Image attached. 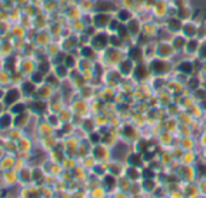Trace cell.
I'll return each instance as SVG.
<instances>
[{
  "label": "cell",
  "mask_w": 206,
  "mask_h": 198,
  "mask_svg": "<svg viewBox=\"0 0 206 198\" xmlns=\"http://www.w3.org/2000/svg\"><path fill=\"white\" fill-rule=\"evenodd\" d=\"M18 99V91L17 90H11L6 93V98H5V101L7 104H11Z\"/></svg>",
  "instance_id": "cell-1"
},
{
  "label": "cell",
  "mask_w": 206,
  "mask_h": 198,
  "mask_svg": "<svg viewBox=\"0 0 206 198\" xmlns=\"http://www.w3.org/2000/svg\"><path fill=\"white\" fill-rule=\"evenodd\" d=\"M107 19H108V17H107V16H102V15H99V16H97V17H96V21H97V23L99 25L104 24V22L107 21Z\"/></svg>",
  "instance_id": "cell-2"
},
{
  "label": "cell",
  "mask_w": 206,
  "mask_h": 198,
  "mask_svg": "<svg viewBox=\"0 0 206 198\" xmlns=\"http://www.w3.org/2000/svg\"><path fill=\"white\" fill-rule=\"evenodd\" d=\"M136 75L138 77H144V75H146V69H144L143 66H140V68H137V70H136Z\"/></svg>",
  "instance_id": "cell-3"
},
{
  "label": "cell",
  "mask_w": 206,
  "mask_h": 198,
  "mask_svg": "<svg viewBox=\"0 0 206 198\" xmlns=\"http://www.w3.org/2000/svg\"><path fill=\"white\" fill-rule=\"evenodd\" d=\"M12 110H14V112H16V114H22L23 110H24V106L22 104H17V105H15Z\"/></svg>",
  "instance_id": "cell-4"
},
{
  "label": "cell",
  "mask_w": 206,
  "mask_h": 198,
  "mask_svg": "<svg viewBox=\"0 0 206 198\" xmlns=\"http://www.w3.org/2000/svg\"><path fill=\"white\" fill-rule=\"evenodd\" d=\"M153 68H154V70H155V71L160 73L161 70L164 69V65H163V64H161L160 62H155V63L153 64Z\"/></svg>",
  "instance_id": "cell-5"
},
{
  "label": "cell",
  "mask_w": 206,
  "mask_h": 198,
  "mask_svg": "<svg viewBox=\"0 0 206 198\" xmlns=\"http://www.w3.org/2000/svg\"><path fill=\"white\" fill-rule=\"evenodd\" d=\"M181 69L183 70V71H185V73H189V71L192 70V65H190V63H184V64H182Z\"/></svg>",
  "instance_id": "cell-6"
},
{
  "label": "cell",
  "mask_w": 206,
  "mask_h": 198,
  "mask_svg": "<svg viewBox=\"0 0 206 198\" xmlns=\"http://www.w3.org/2000/svg\"><path fill=\"white\" fill-rule=\"evenodd\" d=\"M131 57H132L133 59L140 58V50H137V49L132 50V51H131Z\"/></svg>",
  "instance_id": "cell-7"
},
{
  "label": "cell",
  "mask_w": 206,
  "mask_h": 198,
  "mask_svg": "<svg viewBox=\"0 0 206 198\" xmlns=\"http://www.w3.org/2000/svg\"><path fill=\"white\" fill-rule=\"evenodd\" d=\"M129 17H130L129 12H126V11H121V12H120V18H121V19H126V18H129Z\"/></svg>",
  "instance_id": "cell-8"
},
{
  "label": "cell",
  "mask_w": 206,
  "mask_h": 198,
  "mask_svg": "<svg viewBox=\"0 0 206 198\" xmlns=\"http://www.w3.org/2000/svg\"><path fill=\"white\" fill-rule=\"evenodd\" d=\"M140 158H138V156H131V162H132V163H140Z\"/></svg>",
  "instance_id": "cell-9"
},
{
  "label": "cell",
  "mask_w": 206,
  "mask_h": 198,
  "mask_svg": "<svg viewBox=\"0 0 206 198\" xmlns=\"http://www.w3.org/2000/svg\"><path fill=\"white\" fill-rule=\"evenodd\" d=\"M107 184H109V185H113L114 184V180H113V177H107Z\"/></svg>",
  "instance_id": "cell-10"
},
{
  "label": "cell",
  "mask_w": 206,
  "mask_h": 198,
  "mask_svg": "<svg viewBox=\"0 0 206 198\" xmlns=\"http://www.w3.org/2000/svg\"><path fill=\"white\" fill-rule=\"evenodd\" d=\"M67 65H69V66H72L73 65V58H67Z\"/></svg>",
  "instance_id": "cell-11"
},
{
  "label": "cell",
  "mask_w": 206,
  "mask_h": 198,
  "mask_svg": "<svg viewBox=\"0 0 206 198\" xmlns=\"http://www.w3.org/2000/svg\"><path fill=\"white\" fill-rule=\"evenodd\" d=\"M200 172L206 174V167H200Z\"/></svg>",
  "instance_id": "cell-12"
},
{
  "label": "cell",
  "mask_w": 206,
  "mask_h": 198,
  "mask_svg": "<svg viewBox=\"0 0 206 198\" xmlns=\"http://www.w3.org/2000/svg\"><path fill=\"white\" fill-rule=\"evenodd\" d=\"M97 140H98L97 135H92V141H97Z\"/></svg>",
  "instance_id": "cell-13"
},
{
  "label": "cell",
  "mask_w": 206,
  "mask_h": 198,
  "mask_svg": "<svg viewBox=\"0 0 206 198\" xmlns=\"http://www.w3.org/2000/svg\"><path fill=\"white\" fill-rule=\"evenodd\" d=\"M144 175H146V176H152V173H150V172H146V173H144Z\"/></svg>",
  "instance_id": "cell-14"
},
{
  "label": "cell",
  "mask_w": 206,
  "mask_h": 198,
  "mask_svg": "<svg viewBox=\"0 0 206 198\" xmlns=\"http://www.w3.org/2000/svg\"><path fill=\"white\" fill-rule=\"evenodd\" d=\"M204 54H205V56H206V49L204 50Z\"/></svg>",
  "instance_id": "cell-15"
}]
</instances>
